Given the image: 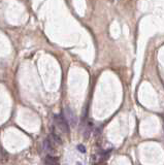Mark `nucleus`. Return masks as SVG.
Returning <instances> with one entry per match:
<instances>
[{"mask_svg": "<svg viewBox=\"0 0 164 165\" xmlns=\"http://www.w3.org/2000/svg\"><path fill=\"white\" fill-rule=\"evenodd\" d=\"M95 165H105V163L104 162H99V163H97V164H95Z\"/></svg>", "mask_w": 164, "mask_h": 165, "instance_id": "7", "label": "nucleus"}, {"mask_svg": "<svg viewBox=\"0 0 164 165\" xmlns=\"http://www.w3.org/2000/svg\"><path fill=\"white\" fill-rule=\"evenodd\" d=\"M78 165H81V164H78Z\"/></svg>", "mask_w": 164, "mask_h": 165, "instance_id": "8", "label": "nucleus"}, {"mask_svg": "<svg viewBox=\"0 0 164 165\" xmlns=\"http://www.w3.org/2000/svg\"><path fill=\"white\" fill-rule=\"evenodd\" d=\"M44 163H46V165H60L59 158L56 156H52V155H48L46 157Z\"/></svg>", "mask_w": 164, "mask_h": 165, "instance_id": "4", "label": "nucleus"}, {"mask_svg": "<svg viewBox=\"0 0 164 165\" xmlns=\"http://www.w3.org/2000/svg\"><path fill=\"white\" fill-rule=\"evenodd\" d=\"M78 151H80L81 153H85V152H86V148H85L83 144H78Z\"/></svg>", "mask_w": 164, "mask_h": 165, "instance_id": "6", "label": "nucleus"}, {"mask_svg": "<svg viewBox=\"0 0 164 165\" xmlns=\"http://www.w3.org/2000/svg\"><path fill=\"white\" fill-rule=\"evenodd\" d=\"M43 150L46 153H48V155H52V156H54L55 154H56V147H55V144L52 142V139H51L50 137H48L46 139H44L43 142Z\"/></svg>", "mask_w": 164, "mask_h": 165, "instance_id": "3", "label": "nucleus"}, {"mask_svg": "<svg viewBox=\"0 0 164 165\" xmlns=\"http://www.w3.org/2000/svg\"><path fill=\"white\" fill-rule=\"evenodd\" d=\"M54 121H55L56 126H57V128L60 131L65 134H69V126H68L67 121L65 120V118H64L63 116H61V115H56V116L54 117Z\"/></svg>", "mask_w": 164, "mask_h": 165, "instance_id": "1", "label": "nucleus"}, {"mask_svg": "<svg viewBox=\"0 0 164 165\" xmlns=\"http://www.w3.org/2000/svg\"><path fill=\"white\" fill-rule=\"evenodd\" d=\"M50 138L52 139V142H54L55 144H58V146H62L63 144V140L60 137V135L58 133H56L55 131H52L50 135Z\"/></svg>", "mask_w": 164, "mask_h": 165, "instance_id": "5", "label": "nucleus"}, {"mask_svg": "<svg viewBox=\"0 0 164 165\" xmlns=\"http://www.w3.org/2000/svg\"><path fill=\"white\" fill-rule=\"evenodd\" d=\"M64 115H65V120L69 124L71 127H76V116L69 107H65L64 110Z\"/></svg>", "mask_w": 164, "mask_h": 165, "instance_id": "2", "label": "nucleus"}]
</instances>
